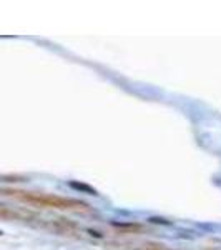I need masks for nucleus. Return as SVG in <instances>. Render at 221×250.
<instances>
[{"mask_svg": "<svg viewBox=\"0 0 221 250\" xmlns=\"http://www.w3.org/2000/svg\"><path fill=\"white\" fill-rule=\"evenodd\" d=\"M0 235H2V230H0Z\"/></svg>", "mask_w": 221, "mask_h": 250, "instance_id": "obj_3", "label": "nucleus"}, {"mask_svg": "<svg viewBox=\"0 0 221 250\" xmlns=\"http://www.w3.org/2000/svg\"><path fill=\"white\" fill-rule=\"evenodd\" d=\"M27 200L30 202L42 205V207H52V208H62V210H74V208H80L85 207L83 204L75 202V200L70 199H60V197H54V195H27Z\"/></svg>", "mask_w": 221, "mask_h": 250, "instance_id": "obj_1", "label": "nucleus"}, {"mask_svg": "<svg viewBox=\"0 0 221 250\" xmlns=\"http://www.w3.org/2000/svg\"><path fill=\"white\" fill-rule=\"evenodd\" d=\"M72 188H75V190H80V192H85V193H90V195H98V192L95 190L92 185L88 184H83V182H78V180H70L68 182Z\"/></svg>", "mask_w": 221, "mask_h": 250, "instance_id": "obj_2", "label": "nucleus"}]
</instances>
